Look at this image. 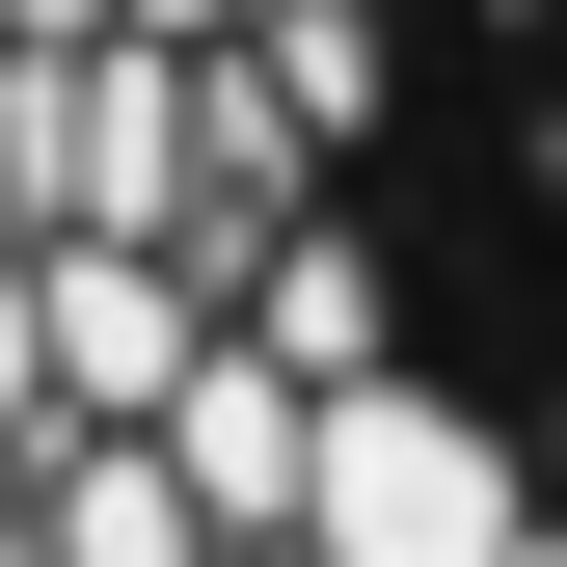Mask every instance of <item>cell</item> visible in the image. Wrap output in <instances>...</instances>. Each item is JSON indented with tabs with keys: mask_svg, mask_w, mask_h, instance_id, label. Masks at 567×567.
Instances as JSON below:
<instances>
[{
	"mask_svg": "<svg viewBox=\"0 0 567 567\" xmlns=\"http://www.w3.org/2000/svg\"><path fill=\"white\" fill-rule=\"evenodd\" d=\"M0 567H567L405 244V0H0Z\"/></svg>",
	"mask_w": 567,
	"mask_h": 567,
	"instance_id": "cell-1",
	"label": "cell"
},
{
	"mask_svg": "<svg viewBox=\"0 0 567 567\" xmlns=\"http://www.w3.org/2000/svg\"><path fill=\"white\" fill-rule=\"evenodd\" d=\"M514 82H540V163H567V0H514Z\"/></svg>",
	"mask_w": 567,
	"mask_h": 567,
	"instance_id": "cell-2",
	"label": "cell"
}]
</instances>
